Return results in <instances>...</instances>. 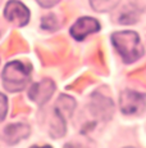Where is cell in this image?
<instances>
[{
    "label": "cell",
    "instance_id": "obj_1",
    "mask_svg": "<svg viewBox=\"0 0 146 148\" xmlns=\"http://www.w3.org/2000/svg\"><path fill=\"white\" fill-rule=\"evenodd\" d=\"M112 42L124 63H133L145 53L139 34L135 31H118L112 35Z\"/></svg>",
    "mask_w": 146,
    "mask_h": 148
},
{
    "label": "cell",
    "instance_id": "obj_10",
    "mask_svg": "<svg viewBox=\"0 0 146 148\" xmlns=\"http://www.w3.org/2000/svg\"><path fill=\"white\" fill-rule=\"evenodd\" d=\"M120 0H90L91 8L96 12L104 13V12H109V10L114 9Z\"/></svg>",
    "mask_w": 146,
    "mask_h": 148
},
{
    "label": "cell",
    "instance_id": "obj_3",
    "mask_svg": "<svg viewBox=\"0 0 146 148\" xmlns=\"http://www.w3.org/2000/svg\"><path fill=\"white\" fill-rule=\"evenodd\" d=\"M119 107L122 113L127 116L141 115L146 108V97L136 90L126 89L120 94Z\"/></svg>",
    "mask_w": 146,
    "mask_h": 148
},
{
    "label": "cell",
    "instance_id": "obj_2",
    "mask_svg": "<svg viewBox=\"0 0 146 148\" xmlns=\"http://www.w3.org/2000/svg\"><path fill=\"white\" fill-rule=\"evenodd\" d=\"M1 79L3 85L8 92H21L31 80V67L19 61L9 62L3 70Z\"/></svg>",
    "mask_w": 146,
    "mask_h": 148
},
{
    "label": "cell",
    "instance_id": "obj_13",
    "mask_svg": "<svg viewBox=\"0 0 146 148\" xmlns=\"http://www.w3.org/2000/svg\"><path fill=\"white\" fill-rule=\"evenodd\" d=\"M36 1L43 8H51V7H54V5H57L60 0H36Z\"/></svg>",
    "mask_w": 146,
    "mask_h": 148
},
{
    "label": "cell",
    "instance_id": "obj_9",
    "mask_svg": "<svg viewBox=\"0 0 146 148\" xmlns=\"http://www.w3.org/2000/svg\"><path fill=\"white\" fill-rule=\"evenodd\" d=\"M76 107V102L74 99L71 98V97L67 95H62L59 97V99L57 101V104H55V111L64 116V117H71L73 110Z\"/></svg>",
    "mask_w": 146,
    "mask_h": 148
},
{
    "label": "cell",
    "instance_id": "obj_11",
    "mask_svg": "<svg viewBox=\"0 0 146 148\" xmlns=\"http://www.w3.org/2000/svg\"><path fill=\"white\" fill-rule=\"evenodd\" d=\"M8 113V99L4 94L0 93V122L5 119Z\"/></svg>",
    "mask_w": 146,
    "mask_h": 148
},
{
    "label": "cell",
    "instance_id": "obj_6",
    "mask_svg": "<svg viewBox=\"0 0 146 148\" xmlns=\"http://www.w3.org/2000/svg\"><path fill=\"white\" fill-rule=\"evenodd\" d=\"M54 92H55V84L50 79H44L43 81L36 82L30 88L28 97L31 98V101L43 106L49 101Z\"/></svg>",
    "mask_w": 146,
    "mask_h": 148
},
{
    "label": "cell",
    "instance_id": "obj_4",
    "mask_svg": "<svg viewBox=\"0 0 146 148\" xmlns=\"http://www.w3.org/2000/svg\"><path fill=\"white\" fill-rule=\"evenodd\" d=\"M4 16L7 21L14 26H26L30 21V10L24 4L18 0H10L4 9Z\"/></svg>",
    "mask_w": 146,
    "mask_h": 148
},
{
    "label": "cell",
    "instance_id": "obj_8",
    "mask_svg": "<svg viewBox=\"0 0 146 148\" xmlns=\"http://www.w3.org/2000/svg\"><path fill=\"white\" fill-rule=\"evenodd\" d=\"M5 140L10 144H14L22 139L27 138L30 134V126L26 124H12L5 127Z\"/></svg>",
    "mask_w": 146,
    "mask_h": 148
},
{
    "label": "cell",
    "instance_id": "obj_12",
    "mask_svg": "<svg viewBox=\"0 0 146 148\" xmlns=\"http://www.w3.org/2000/svg\"><path fill=\"white\" fill-rule=\"evenodd\" d=\"M128 1L132 5V8L142 13H146V0H128Z\"/></svg>",
    "mask_w": 146,
    "mask_h": 148
},
{
    "label": "cell",
    "instance_id": "obj_7",
    "mask_svg": "<svg viewBox=\"0 0 146 148\" xmlns=\"http://www.w3.org/2000/svg\"><path fill=\"white\" fill-rule=\"evenodd\" d=\"M91 111L96 117L103 120H109L113 113V102L110 98L95 93L91 98Z\"/></svg>",
    "mask_w": 146,
    "mask_h": 148
},
{
    "label": "cell",
    "instance_id": "obj_5",
    "mask_svg": "<svg viewBox=\"0 0 146 148\" xmlns=\"http://www.w3.org/2000/svg\"><path fill=\"white\" fill-rule=\"evenodd\" d=\"M99 30H100L99 21H96L95 18H91V17H81L71 27L69 32H71V36L73 39L81 41L85 40L91 34L97 32Z\"/></svg>",
    "mask_w": 146,
    "mask_h": 148
},
{
    "label": "cell",
    "instance_id": "obj_14",
    "mask_svg": "<svg viewBox=\"0 0 146 148\" xmlns=\"http://www.w3.org/2000/svg\"><path fill=\"white\" fill-rule=\"evenodd\" d=\"M0 1H1V0H0Z\"/></svg>",
    "mask_w": 146,
    "mask_h": 148
}]
</instances>
